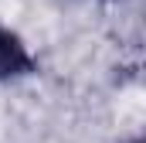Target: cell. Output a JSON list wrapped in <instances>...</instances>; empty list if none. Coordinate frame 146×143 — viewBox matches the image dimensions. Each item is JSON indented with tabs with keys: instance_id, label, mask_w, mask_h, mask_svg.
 <instances>
[{
	"instance_id": "2",
	"label": "cell",
	"mask_w": 146,
	"mask_h": 143,
	"mask_svg": "<svg viewBox=\"0 0 146 143\" xmlns=\"http://www.w3.org/2000/svg\"><path fill=\"white\" fill-rule=\"evenodd\" d=\"M133 143H146V140H133Z\"/></svg>"
},
{
	"instance_id": "1",
	"label": "cell",
	"mask_w": 146,
	"mask_h": 143,
	"mask_svg": "<svg viewBox=\"0 0 146 143\" xmlns=\"http://www.w3.org/2000/svg\"><path fill=\"white\" fill-rule=\"evenodd\" d=\"M37 72V61L27 48V41L14 27L0 24V82H17Z\"/></svg>"
}]
</instances>
